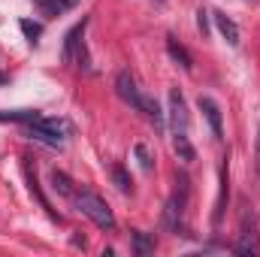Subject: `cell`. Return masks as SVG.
<instances>
[{
  "label": "cell",
  "instance_id": "obj_1",
  "mask_svg": "<svg viewBox=\"0 0 260 257\" xmlns=\"http://www.w3.org/2000/svg\"><path fill=\"white\" fill-rule=\"evenodd\" d=\"M76 209L82 212V215H88L97 227H103V230H115V215H112V209H109V203L100 197V194L94 191H76Z\"/></svg>",
  "mask_w": 260,
  "mask_h": 257
},
{
  "label": "cell",
  "instance_id": "obj_2",
  "mask_svg": "<svg viewBox=\"0 0 260 257\" xmlns=\"http://www.w3.org/2000/svg\"><path fill=\"white\" fill-rule=\"evenodd\" d=\"M236 254H260V239H257V218L254 212L245 206L242 218H239V242L233 245Z\"/></svg>",
  "mask_w": 260,
  "mask_h": 257
},
{
  "label": "cell",
  "instance_id": "obj_3",
  "mask_svg": "<svg viewBox=\"0 0 260 257\" xmlns=\"http://www.w3.org/2000/svg\"><path fill=\"white\" fill-rule=\"evenodd\" d=\"M85 27H88V18H82L79 24H73V27L67 30L64 52H61V61H64L67 67H76V64H82V61H85V43H82Z\"/></svg>",
  "mask_w": 260,
  "mask_h": 257
},
{
  "label": "cell",
  "instance_id": "obj_4",
  "mask_svg": "<svg viewBox=\"0 0 260 257\" xmlns=\"http://www.w3.org/2000/svg\"><path fill=\"white\" fill-rule=\"evenodd\" d=\"M185 206H188V188L179 194H173L164 206V227L170 233H182V224H185Z\"/></svg>",
  "mask_w": 260,
  "mask_h": 257
},
{
  "label": "cell",
  "instance_id": "obj_5",
  "mask_svg": "<svg viewBox=\"0 0 260 257\" xmlns=\"http://www.w3.org/2000/svg\"><path fill=\"white\" fill-rule=\"evenodd\" d=\"M115 94H118L127 106H133V109L142 106V91H139L136 79L130 76V70H121V73L115 76Z\"/></svg>",
  "mask_w": 260,
  "mask_h": 257
},
{
  "label": "cell",
  "instance_id": "obj_6",
  "mask_svg": "<svg viewBox=\"0 0 260 257\" xmlns=\"http://www.w3.org/2000/svg\"><path fill=\"white\" fill-rule=\"evenodd\" d=\"M170 124L173 130H188V106H185V97L179 88H170Z\"/></svg>",
  "mask_w": 260,
  "mask_h": 257
},
{
  "label": "cell",
  "instance_id": "obj_7",
  "mask_svg": "<svg viewBox=\"0 0 260 257\" xmlns=\"http://www.w3.org/2000/svg\"><path fill=\"white\" fill-rule=\"evenodd\" d=\"M227 200H230V170H227V157H224V164H221V191H218V203H215V212H212V227H221L224 212H227Z\"/></svg>",
  "mask_w": 260,
  "mask_h": 257
},
{
  "label": "cell",
  "instance_id": "obj_8",
  "mask_svg": "<svg viewBox=\"0 0 260 257\" xmlns=\"http://www.w3.org/2000/svg\"><path fill=\"white\" fill-rule=\"evenodd\" d=\"M197 106H200V112L206 115V121H209V127L215 133V139H221V136H224V124H221V109H218V103H215L212 97H200Z\"/></svg>",
  "mask_w": 260,
  "mask_h": 257
},
{
  "label": "cell",
  "instance_id": "obj_9",
  "mask_svg": "<svg viewBox=\"0 0 260 257\" xmlns=\"http://www.w3.org/2000/svg\"><path fill=\"white\" fill-rule=\"evenodd\" d=\"M24 179H27V188H30V194H34V197L40 200V206H43V209H46V212H49V215H52L55 221H61V215H58V212L52 209V203L46 200V194H43V188H40V182H37V173L30 170V157H24Z\"/></svg>",
  "mask_w": 260,
  "mask_h": 257
},
{
  "label": "cell",
  "instance_id": "obj_10",
  "mask_svg": "<svg viewBox=\"0 0 260 257\" xmlns=\"http://www.w3.org/2000/svg\"><path fill=\"white\" fill-rule=\"evenodd\" d=\"M212 18H215V24H218V30H221V37L236 49L239 46V27H236V21L227 15V12H212Z\"/></svg>",
  "mask_w": 260,
  "mask_h": 257
},
{
  "label": "cell",
  "instance_id": "obj_11",
  "mask_svg": "<svg viewBox=\"0 0 260 257\" xmlns=\"http://www.w3.org/2000/svg\"><path fill=\"white\" fill-rule=\"evenodd\" d=\"M167 52H170V58L182 67V70H188V73L194 70V58H191V52H188L176 37H167Z\"/></svg>",
  "mask_w": 260,
  "mask_h": 257
},
{
  "label": "cell",
  "instance_id": "obj_12",
  "mask_svg": "<svg viewBox=\"0 0 260 257\" xmlns=\"http://www.w3.org/2000/svg\"><path fill=\"white\" fill-rule=\"evenodd\" d=\"M173 148H176L179 160H185V164L197 160V151H194V145H191V139H188V133H185V130L173 133Z\"/></svg>",
  "mask_w": 260,
  "mask_h": 257
},
{
  "label": "cell",
  "instance_id": "obj_13",
  "mask_svg": "<svg viewBox=\"0 0 260 257\" xmlns=\"http://www.w3.org/2000/svg\"><path fill=\"white\" fill-rule=\"evenodd\" d=\"M139 112H145V115H148V121H151L154 127L164 130V112H160V106H157V100H154V97H145V94H142V106H139Z\"/></svg>",
  "mask_w": 260,
  "mask_h": 257
},
{
  "label": "cell",
  "instance_id": "obj_14",
  "mask_svg": "<svg viewBox=\"0 0 260 257\" xmlns=\"http://www.w3.org/2000/svg\"><path fill=\"white\" fill-rule=\"evenodd\" d=\"M133 254H139V257L154 254V236L142 233V230H133Z\"/></svg>",
  "mask_w": 260,
  "mask_h": 257
},
{
  "label": "cell",
  "instance_id": "obj_15",
  "mask_svg": "<svg viewBox=\"0 0 260 257\" xmlns=\"http://www.w3.org/2000/svg\"><path fill=\"white\" fill-rule=\"evenodd\" d=\"M52 188L61 194V197H76V188H73V179L67 176V173H61V170H52Z\"/></svg>",
  "mask_w": 260,
  "mask_h": 257
},
{
  "label": "cell",
  "instance_id": "obj_16",
  "mask_svg": "<svg viewBox=\"0 0 260 257\" xmlns=\"http://www.w3.org/2000/svg\"><path fill=\"white\" fill-rule=\"evenodd\" d=\"M40 112L37 109H12V112H0V121H21V124H30L37 121Z\"/></svg>",
  "mask_w": 260,
  "mask_h": 257
},
{
  "label": "cell",
  "instance_id": "obj_17",
  "mask_svg": "<svg viewBox=\"0 0 260 257\" xmlns=\"http://www.w3.org/2000/svg\"><path fill=\"white\" fill-rule=\"evenodd\" d=\"M112 182H115V188H118L121 194L133 191V179H130V173L121 167V164H115V167H112Z\"/></svg>",
  "mask_w": 260,
  "mask_h": 257
},
{
  "label": "cell",
  "instance_id": "obj_18",
  "mask_svg": "<svg viewBox=\"0 0 260 257\" xmlns=\"http://www.w3.org/2000/svg\"><path fill=\"white\" fill-rule=\"evenodd\" d=\"M40 6H43V12H49V15H61L67 9H73L79 0H37Z\"/></svg>",
  "mask_w": 260,
  "mask_h": 257
},
{
  "label": "cell",
  "instance_id": "obj_19",
  "mask_svg": "<svg viewBox=\"0 0 260 257\" xmlns=\"http://www.w3.org/2000/svg\"><path fill=\"white\" fill-rule=\"evenodd\" d=\"M18 27H21V34L27 37V43H30V46H37V43H40V37H43V24H37V21H30V18H21V21H18Z\"/></svg>",
  "mask_w": 260,
  "mask_h": 257
},
{
  "label": "cell",
  "instance_id": "obj_20",
  "mask_svg": "<svg viewBox=\"0 0 260 257\" xmlns=\"http://www.w3.org/2000/svg\"><path fill=\"white\" fill-rule=\"evenodd\" d=\"M209 18H212V12L200 6V9H197V27H200V34H203V40L209 37Z\"/></svg>",
  "mask_w": 260,
  "mask_h": 257
},
{
  "label": "cell",
  "instance_id": "obj_21",
  "mask_svg": "<svg viewBox=\"0 0 260 257\" xmlns=\"http://www.w3.org/2000/svg\"><path fill=\"white\" fill-rule=\"evenodd\" d=\"M133 151H136V157H139V167H142V170H151V167H154V160H151V154H148V148H145L142 142H139Z\"/></svg>",
  "mask_w": 260,
  "mask_h": 257
},
{
  "label": "cell",
  "instance_id": "obj_22",
  "mask_svg": "<svg viewBox=\"0 0 260 257\" xmlns=\"http://www.w3.org/2000/svg\"><path fill=\"white\" fill-rule=\"evenodd\" d=\"M254 167H257V176H260V127H257V145H254Z\"/></svg>",
  "mask_w": 260,
  "mask_h": 257
},
{
  "label": "cell",
  "instance_id": "obj_23",
  "mask_svg": "<svg viewBox=\"0 0 260 257\" xmlns=\"http://www.w3.org/2000/svg\"><path fill=\"white\" fill-rule=\"evenodd\" d=\"M3 82H6V73H0V85H3Z\"/></svg>",
  "mask_w": 260,
  "mask_h": 257
},
{
  "label": "cell",
  "instance_id": "obj_24",
  "mask_svg": "<svg viewBox=\"0 0 260 257\" xmlns=\"http://www.w3.org/2000/svg\"><path fill=\"white\" fill-rule=\"evenodd\" d=\"M157 3H167V0H157Z\"/></svg>",
  "mask_w": 260,
  "mask_h": 257
}]
</instances>
